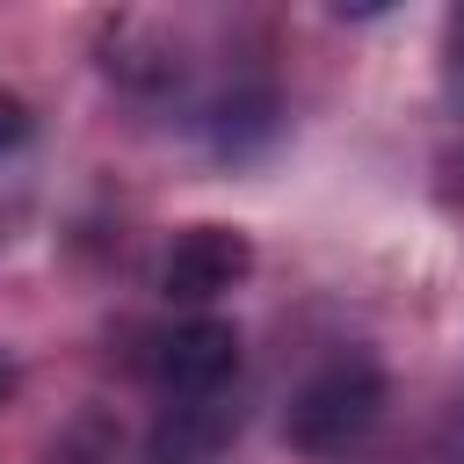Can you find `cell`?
Instances as JSON below:
<instances>
[{"label": "cell", "mask_w": 464, "mask_h": 464, "mask_svg": "<svg viewBox=\"0 0 464 464\" xmlns=\"http://www.w3.org/2000/svg\"><path fill=\"white\" fill-rule=\"evenodd\" d=\"M7 392H14V370H7V362H0V399H7Z\"/></svg>", "instance_id": "52a82bcc"}, {"label": "cell", "mask_w": 464, "mask_h": 464, "mask_svg": "<svg viewBox=\"0 0 464 464\" xmlns=\"http://www.w3.org/2000/svg\"><path fill=\"white\" fill-rule=\"evenodd\" d=\"M29 145V102L22 94H0V160Z\"/></svg>", "instance_id": "5b68a950"}, {"label": "cell", "mask_w": 464, "mask_h": 464, "mask_svg": "<svg viewBox=\"0 0 464 464\" xmlns=\"http://www.w3.org/2000/svg\"><path fill=\"white\" fill-rule=\"evenodd\" d=\"M239 377V334L225 319H188L152 341V384L160 399H218Z\"/></svg>", "instance_id": "7a4b0ae2"}, {"label": "cell", "mask_w": 464, "mask_h": 464, "mask_svg": "<svg viewBox=\"0 0 464 464\" xmlns=\"http://www.w3.org/2000/svg\"><path fill=\"white\" fill-rule=\"evenodd\" d=\"M377 413H384V377H377V362L341 355V362L312 370V377L290 392L283 435H290L304 457H348V450L370 442Z\"/></svg>", "instance_id": "6da1fadb"}, {"label": "cell", "mask_w": 464, "mask_h": 464, "mask_svg": "<svg viewBox=\"0 0 464 464\" xmlns=\"http://www.w3.org/2000/svg\"><path fill=\"white\" fill-rule=\"evenodd\" d=\"M442 464H464V406L450 413V428H442V450H435Z\"/></svg>", "instance_id": "8992f818"}, {"label": "cell", "mask_w": 464, "mask_h": 464, "mask_svg": "<svg viewBox=\"0 0 464 464\" xmlns=\"http://www.w3.org/2000/svg\"><path fill=\"white\" fill-rule=\"evenodd\" d=\"M239 428V406L232 392L218 399H160V420H152V464H210Z\"/></svg>", "instance_id": "277c9868"}, {"label": "cell", "mask_w": 464, "mask_h": 464, "mask_svg": "<svg viewBox=\"0 0 464 464\" xmlns=\"http://www.w3.org/2000/svg\"><path fill=\"white\" fill-rule=\"evenodd\" d=\"M246 268H254V246H246L239 232H225V225H188V232L167 246V261H160V290L181 297V304H210V297L232 290Z\"/></svg>", "instance_id": "3957f363"}]
</instances>
